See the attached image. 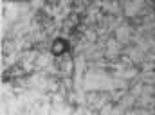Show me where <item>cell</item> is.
I'll use <instances>...</instances> for the list:
<instances>
[{
	"instance_id": "obj_1",
	"label": "cell",
	"mask_w": 155,
	"mask_h": 115,
	"mask_svg": "<svg viewBox=\"0 0 155 115\" xmlns=\"http://www.w3.org/2000/svg\"><path fill=\"white\" fill-rule=\"evenodd\" d=\"M141 5H143L141 0H132V2H128V5H126V13H128V14H135Z\"/></svg>"
},
{
	"instance_id": "obj_2",
	"label": "cell",
	"mask_w": 155,
	"mask_h": 115,
	"mask_svg": "<svg viewBox=\"0 0 155 115\" xmlns=\"http://www.w3.org/2000/svg\"><path fill=\"white\" fill-rule=\"evenodd\" d=\"M117 36L121 40H124L126 36H128V31H126V27H121V31H117Z\"/></svg>"
}]
</instances>
